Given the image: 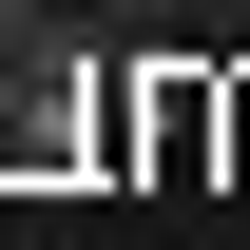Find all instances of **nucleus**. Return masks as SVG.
<instances>
[{"label":"nucleus","instance_id":"1","mask_svg":"<svg viewBox=\"0 0 250 250\" xmlns=\"http://www.w3.org/2000/svg\"><path fill=\"white\" fill-rule=\"evenodd\" d=\"M96 39H135V58H154V39H192V58H250V0H77Z\"/></svg>","mask_w":250,"mask_h":250},{"label":"nucleus","instance_id":"3","mask_svg":"<svg viewBox=\"0 0 250 250\" xmlns=\"http://www.w3.org/2000/svg\"><path fill=\"white\" fill-rule=\"evenodd\" d=\"M231 173H250V77H231Z\"/></svg>","mask_w":250,"mask_h":250},{"label":"nucleus","instance_id":"2","mask_svg":"<svg viewBox=\"0 0 250 250\" xmlns=\"http://www.w3.org/2000/svg\"><path fill=\"white\" fill-rule=\"evenodd\" d=\"M39 39H58V0H0V58H39Z\"/></svg>","mask_w":250,"mask_h":250}]
</instances>
